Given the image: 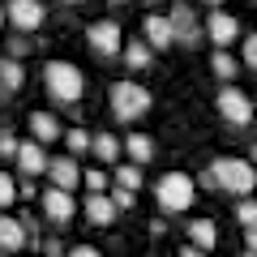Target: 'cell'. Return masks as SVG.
Here are the masks:
<instances>
[{
    "mask_svg": "<svg viewBox=\"0 0 257 257\" xmlns=\"http://www.w3.org/2000/svg\"><path fill=\"white\" fill-rule=\"evenodd\" d=\"M202 184L223 189V193H231V197H248V193L257 189V163L253 159H214V163L206 167Z\"/></svg>",
    "mask_w": 257,
    "mask_h": 257,
    "instance_id": "obj_1",
    "label": "cell"
},
{
    "mask_svg": "<svg viewBox=\"0 0 257 257\" xmlns=\"http://www.w3.org/2000/svg\"><path fill=\"white\" fill-rule=\"evenodd\" d=\"M43 86H47V94H52L60 107H77V99L86 94L82 69L69 64V60H47L43 64Z\"/></svg>",
    "mask_w": 257,
    "mask_h": 257,
    "instance_id": "obj_2",
    "label": "cell"
},
{
    "mask_svg": "<svg viewBox=\"0 0 257 257\" xmlns=\"http://www.w3.org/2000/svg\"><path fill=\"white\" fill-rule=\"evenodd\" d=\"M107 99H111V116L120 124H133V120H142L150 111V90L138 86V82H116Z\"/></svg>",
    "mask_w": 257,
    "mask_h": 257,
    "instance_id": "obj_3",
    "label": "cell"
},
{
    "mask_svg": "<svg viewBox=\"0 0 257 257\" xmlns=\"http://www.w3.org/2000/svg\"><path fill=\"white\" fill-rule=\"evenodd\" d=\"M193 193H197V184H193L184 172H167L163 180L155 184V197H159V206H163L167 214L189 210V206H193Z\"/></svg>",
    "mask_w": 257,
    "mask_h": 257,
    "instance_id": "obj_4",
    "label": "cell"
},
{
    "mask_svg": "<svg viewBox=\"0 0 257 257\" xmlns=\"http://www.w3.org/2000/svg\"><path fill=\"white\" fill-rule=\"evenodd\" d=\"M214 107H219V116L227 120V124H236V128H244V124H253V120H257V111H253V103H248V94L236 90V86H223L219 99H214Z\"/></svg>",
    "mask_w": 257,
    "mask_h": 257,
    "instance_id": "obj_5",
    "label": "cell"
},
{
    "mask_svg": "<svg viewBox=\"0 0 257 257\" xmlns=\"http://www.w3.org/2000/svg\"><path fill=\"white\" fill-rule=\"evenodd\" d=\"M167 18H172V30H176V43H180V47H189V52H193V47L206 39V26L197 22V13H193L184 0H180V5H172Z\"/></svg>",
    "mask_w": 257,
    "mask_h": 257,
    "instance_id": "obj_6",
    "label": "cell"
},
{
    "mask_svg": "<svg viewBox=\"0 0 257 257\" xmlns=\"http://www.w3.org/2000/svg\"><path fill=\"white\" fill-rule=\"evenodd\" d=\"M86 43H90V52L103 56V60L124 56V43H120V26L116 22H90V26H86Z\"/></svg>",
    "mask_w": 257,
    "mask_h": 257,
    "instance_id": "obj_7",
    "label": "cell"
},
{
    "mask_svg": "<svg viewBox=\"0 0 257 257\" xmlns=\"http://www.w3.org/2000/svg\"><path fill=\"white\" fill-rule=\"evenodd\" d=\"M5 18H9L13 30L30 35V30H39L47 22V9H43V0H9L5 5Z\"/></svg>",
    "mask_w": 257,
    "mask_h": 257,
    "instance_id": "obj_8",
    "label": "cell"
},
{
    "mask_svg": "<svg viewBox=\"0 0 257 257\" xmlns=\"http://www.w3.org/2000/svg\"><path fill=\"white\" fill-rule=\"evenodd\" d=\"M39 202H43V219H47V223H56V227H64V223L77 214L73 193H69V189H56V184H47V193L39 197Z\"/></svg>",
    "mask_w": 257,
    "mask_h": 257,
    "instance_id": "obj_9",
    "label": "cell"
},
{
    "mask_svg": "<svg viewBox=\"0 0 257 257\" xmlns=\"http://www.w3.org/2000/svg\"><path fill=\"white\" fill-rule=\"evenodd\" d=\"M142 39H146L155 52H163V47L176 43V30H172V18H163V13H150L146 22H142Z\"/></svg>",
    "mask_w": 257,
    "mask_h": 257,
    "instance_id": "obj_10",
    "label": "cell"
},
{
    "mask_svg": "<svg viewBox=\"0 0 257 257\" xmlns=\"http://www.w3.org/2000/svg\"><path fill=\"white\" fill-rule=\"evenodd\" d=\"M206 39H214L219 47H227V43H236L240 39V22L231 18V13H223V9H214L210 18H206Z\"/></svg>",
    "mask_w": 257,
    "mask_h": 257,
    "instance_id": "obj_11",
    "label": "cell"
},
{
    "mask_svg": "<svg viewBox=\"0 0 257 257\" xmlns=\"http://www.w3.org/2000/svg\"><path fill=\"white\" fill-rule=\"evenodd\" d=\"M47 176H52L56 189H69V193H73L77 184H82V167H77V155H60V159H52Z\"/></svg>",
    "mask_w": 257,
    "mask_h": 257,
    "instance_id": "obj_12",
    "label": "cell"
},
{
    "mask_svg": "<svg viewBox=\"0 0 257 257\" xmlns=\"http://www.w3.org/2000/svg\"><path fill=\"white\" fill-rule=\"evenodd\" d=\"M18 167H22V176H47V167H52V159L43 155V142H22V150H18Z\"/></svg>",
    "mask_w": 257,
    "mask_h": 257,
    "instance_id": "obj_13",
    "label": "cell"
},
{
    "mask_svg": "<svg viewBox=\"0 0 257 257\" xmlns=\"http://www.w3.org/2000/svg\"><path fill=\"white\" fill-rule=\"evenodd\" d=\"M116 214H120L116 197H107V193H86V219H90L94 227H107Z\"/></svg>",
    "mask_w": 257,
    "mask_h": 257,
    "instance_id": "obj_14",
    "label": "cell"
},
{
    "mask_svg": "<svg viewBox=\"0 0 257 257\" xmlns=\"http://www.w3.org/2000/svg\"><path fill=\"white\" fill-rule=\"evenodd\" d=\"M26 244H30V227L18 223L13 214H5V219H0V248H5V253H22Z\"/></svg>",
    "mask_w": 257,
    "mask_h": 257,
    "instance_id": "obj_15",
    "label": "cell"
},
{
    "mask_svg": "<svg viewBox=\"0 0 257 257\" xmlns=\"http://www.w3.org/2000/svg\"><path fill=\"white\" fill-rule=\"evenodd\" d=\"M30 133H35V142H64V133H69V128H60V120L52 116V111H35V116H30Z\"/></svg>",
    "mask_w": 257,
    "mask_h": 257,
    "instance_id": "obj_16",
    "label": "cell"
},
{
    "mask_svg": "<svg viewBox=\"0 0 257 257\" xmlns=\"http://www.w3.org/2000/svg\"><path fill=\"white\" fill-rule=\"evenodd\" d=\"M184 240L210 253V248L219 244V227H214V219H193V223H189V231H184Z\"/></svg>",
    "mask_w": 257,
    "mask_h": 257,
    "instance_id": "obj_17",
    "label": "cell"
},
{
    "mask_svg": "<svg viewBox=\"0 0 257 257\" xmlns=\"http://www.w3.org/2000/svg\"><path fill=\"white\" fill-rule=\"evenodd\" d=\"M0 86H5V94H18L22 86H26V69H22V60L5 56V64H0Z\"/></svg>",
    "mask_w": 257,
    "mask_h": 257,
    "instance_id": "obj_18",
    "label": "cell"
},
{
    "mask_svg": "<svg viewBox=\"0 0 257 257\" xmlns=\"http://www.w3.org/2000/svg\"><path fill=\"white\" fill-rule=\"evenodd\" d=\"M150 60H155V47L146 39H128L124 43V64L128 69H150Z\"/></svg>",
    "mask_w": 257,
    "mask_h": 257,
    "instance_id": "obj_19",
    "label": "cell"
},
{
    "mask_svg": "<svg viewBox=\"0 0 257 257\" xmlns=\"http://www.w3.org/2000/svg\"><path fill=\"white\" fill-rule=\"evenodd\" d=\"M124 150H128V159H133V163H150V159H155V142H150L146 133L124 138Z\"/></svg>",
    "mask_w": 257,
    "mask_h": 257,
    "instance_id": "obj_20",
    "label": "cell"
},
{
    "mask_svg": "<svg viewBox=\"0 0 257 257\" xmlns=\"http://www.w3.org/2000/svg\"><path fill=\"white\" fill-rule=\"evenodd\" d=\"M94 159H103V163H116L120 159V138H111V133H94Z\"/></svg>",
    "mask_w": 257,
    "mask_h": 257,
    "instance_id": "obj_21",
    "label": "cell"
},
{
    "mask_svg": "<svg viewBox=\"0 0 257 257\" xmlns=\"http://www.w3.org/2000/svg\"><path fill=\"white\" fill-rule=\"evenodd\" d=\"M210 69H214V77H219V82H231V77L240 73V64H236V56H227V52H223V47H219V52L210 56Z\"/></svg>",
    "mask_w": 257,
    "mask_h": 257,
    "instance_id": "obj_22",
    "label": "cell"
},
{
    "mask_svg": "<svg viewBox=\"0 0 257 257\" xmlns=\"http://www.w3.org/2000/svg\"><path fill=\"white\" fill-rule=\"evenodd\" d=\"M64 146H69V155H86V150H94V133L69 128V133H64Z\"/></svg>",
    "mask_w": 257,
    "mask_h": 257,
    "instance_id": "obj_23",
    "label": "cell"
},
{
    "mask_svg": "<svg viewBox=\"0 0 257 257\" xmlns=\"http://www.w3.org/2000/svg\"><path fill=\"white\" fill-rule=\"evenodd\" d=\"M116 184H120V189H133V193H138V189H142V163L116 167Z\"/></svg>",
    "mask_w": 257,
    "mask_h": 257,
    "instance_id": "obj_24",
    "label": "cell"
},
{
    "mask_svg": "<svg viewBox=\"0 0 257 257\" xmlns=\"http://www.w3.org/2000/svg\"><path fill=\"white\" fill-rule=\"evenodd\" d=\"M236 219L244 223V231H248V227H257V202H248V197H244V202L236 206Z\"/></svg>",
    "mask_w": 257,
    "mask_h": 257,
    "instance_id": "obj_25",
    "label": "cell"
},
{
    "mask_svg": "<svg viewBox=\"0 0 257 257\" xmlns=\"http://www.w3.org/2000/svg\"><path fill=\"white\" fill-rule=\"evenodd\" d=\"M13 197H18V184H13V172L0 176V206H13Z\"/></svg>",
    "mask_w": 257,
    "mask_h": 257,
    "instance_id": "obj_26",
    "label": "cell"
},
{
    "mask_svg": "<svg viewBox=\"0 0 257 257\" xmlns=\"http://www.w3.org/2000/svg\"><path fill=\"white\" fill-rule=\"evenodd\" d=\"M26 52H30V39L22 35V30H18V35H9V56H13V60H22Z\"/></svg>",
    "mask_w": 257,
    "mask_h": 257,
    "instance_id": "obj_27",
    "label": "cell"
},
{
    "mask_svg": "<svg viewBox=\"0 0 257 257\" xmlns=\"http://www.w3.org/2000/svg\"><path fill=\"white\" fill-rule=\"evenodd\" d=\"M82 180H86V189H90V193L107 189V172H82Z\"/></svg>",
    "mask_w": 257,
    "mask_h": 257,
    "instance_id": "obj_28",
    "label": "cell"
},
{
    "mask_svg": "<svg viewBox=\"0 0 257 257\" xmlns=\"http://www.w3.org/2000/svg\"><path fill=\"white\" fill-rule=\"evenodd\" d=\"M18 138H13V133H9V128H5V133H0V155H5V159H18Z\"/></svg>",
    "mask_w": 257,
    "mask_h": 257,
    "instance_id": "obj_29",
    "label": "cell"
},
{
    "mask_svg": "<svg viewBox=\"0 0 257 257\" xmlns=\"http://www.w3.org/2000/svg\"><path fill=\"white\" fill-rule=\"evenodd\" d=\"M244 69H253V73H257V35L244 39Z\"/></svg>",
    "mask_w": 257,
    "mask_h": 257,
    "instance_id": "obj_30",
    "label": "cell"
},
{
    "mask_svg": "<svg viewBox=\"0 0 257 257\" xmlns=\"http://www.w3.org/2000/svg\"><path fill=\"white\" fill-rule=\"evenodd\" d=\"M111 197H116L120 210H128V206H133V189H120V184H116V193H111Z\"/></svg>",
    "mask_w": 257,
    "mask_h": 257,
    "instance_id": "obj_31",
    "label": "cell"
},
{
    "mask_svg": "<svg viewBox=\"0 0 257 257\" xmlns=\"http://www.w3.org/2000/svg\"><path fill=\"white\" fill-rule=\"evenodd\" d=\"M69 257H103V253L90 248V244H77V248H69Z\"/></svg>",
    "mask_w": 257,
    "mask_h": 257,
    "instance_id": "obj_32",
    "label": "cell"
},
{
    "mask_svg": "<svg viewBox=\"0 0 257 257\" xmlns=\"http://www.w3.org/2000/svg\"><path fill=\"white\" fill-rule=\"evenodd\" d=\"M180 257H206V248H197V244H184V248H180Z\"/></svg>",
    "mask_w": 257,
    "mask_h": 257,
    "instance_id": "obj_33",
    "label": "cell"
},
{
    "mask_svg": "<svg viewBox=\"0 0 257 257\" xmlns=\"http://www.w3.org/2000/svg\"><path fill=\"white\" fill-rule=\"evenodd\" d=\"M244 240H248V253H257V227H248V231H244Z\"/></svg>",
    "mask_w": 257,
    "mask_h": 257,
    "instance_id": "obj_34",
    "label": "cell"
},
{
    "mask_svg": "<svg viewBox=\"0 0 257 257\" xmlns=\"http://www.w3.org/2000/svg\"><path fill=\"white\" fill-rule=\"evenodd\" d=\"M107 5H116V9H124V5H128V0H107Z\"/></svg>",
    "mask_w": 257,
    "mask_h": 257,
    "instance_id": "obj_35",
    "label": "cell"
},
{
    "mask_svg": "<svg viewBox=\"0 0 257 257\" xmlns=\"http://www.w3.org/2000/svg\"><path fill=\"white\" fill-rule=\"evenodd\" d=\"M248 159H253V163H257V142H253V155H248Z\"/></svg>",
    "mask_w": 257,
    "mask_h": 257,
    "instance_id": "obj_36",
    "label": "cell"
},
{
    "mask_svg": "<svg viewBox=\"0 0 257 257\" xmlns=\"http://www.w3.org/2000/svg\"><path fill=\"white\" fill-rule=\"evenodd\" d=\"M206 5H214V9H219V5H223V0H206Z\"/></svg>",
    "mask_w": 257,
    "mask_h": 257,
    "instance_id": "obj_37",
    "label": "cell"
},
{
    "mask_svg": "<svg viewBox=\"0 0 257 257\" xmlns=\"http://www.w3.org/2000/svg\"><path fill=\"white\" fill-rule=\"evenodd\" d=\"M64 5H82V0H64Z\"/></svg>",
    "mask_w": 257,
    "mask_h": 257,
    "instance_id": "obj_38",
    "label": "cell"
},
{
    "mask_svg": "<svg viewBox=\"0 0 257 257\" xmlns=\"http://www.w3.org/2000/svg\"><path fill=\"white\" fill-rule=\"evenodd\" d=\"M240 257H257V253H240Z\"/></svg>",
    "mask_w": 257,
    "mask_h": 257,
    "instance_id": "obj_39",
    "label": "cell"
},
{
    "mask_svg": "<svg viewBox=\"0 0 257 257\" xmlns=\"http://www.w3.org/2000/svg\"><path fill=\"white\" fill-rule=\"evenodd\" d=\"M150 5H159V0H150Z\"/></svg>",
    "mask_w": 257,
    "mask_h": 257,
    "instance_id": "obj_40",
    "label": "cell"
},
{
    "mask_svg": "<svg viewBox=\"0 0 257 257\" xmlns=\"http://www.w3.org/2000/svg\"><path fill=\"white\" fill-rule=\"evenodd\" d=\"M39 257H43V253H39Z\"/></svg>",
    "mask_w": 257,
    "mask_h": 257,
    "instance_id": "obj_41",
    "label": "cell"
},
{
    "mask_svg": "<svg viewBox=\"0 0 257 257\" xmlns=\"http://www.w3.org/2000/svg\"><path fill=\"white\" fill-rule=\"evenodd\" d=\"M253 5H257V0H253Z\"/></svg>",
    "mask_w": 257,
    "mask_h": 257,
    "instance_id": "obj_42",
    "label": "cell"
}]
</instances>
